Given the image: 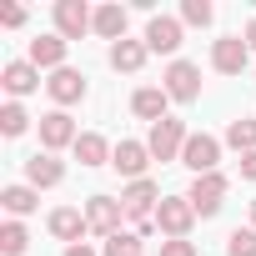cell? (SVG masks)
Listing matches in <instances>:
<instances>
[{"mask_svg":"<svg viewBox=\"0 0 256 256\" xmlns=\"http://www.w3.org/2000/svg\"><path fill=\"white\" fill-rule=\"evenodd\" d=\"M86 30H96V10L86 0H56V36L60 40H80Z\"/></svg>","mask_w":256,"mask_h":256,"instance_id":"cell-1","label":"cell"},{"mask_svg":"<svg viewBox=\"0 0 256 256\" xmlns=\"http://www.w3.org/2000/svg\"><path fill=\"white\" fill-rule=\"evenodd\" d=\"M171 241H186V231H191V221H196V206L186 201V196H166L161 206H156V216H151Z\"/></svg>","mask_w":256,"mask_h":256,"instance_id":"cell-2","label":"cell"},{"mask_svg":"<svg viewBox=\"0 0 256 256\" xmlns=\"http://www.w3.org/2000/svg\"><path fill=\"white\" fill-rule=\"evenodd\" d=\"M186 141H191V136H186V126H181V120H171V116H166V120H156V126H151V136H146V146H151V156H156V161H176V156L186 151Z\"/></svg>","mask_w":256,"mask_h":256,"instance_id":"cell-3","label":"cell"},{"mask_svg":"<svg viewBox=\"0 0 256 256\" xmlns=\"http://www.w3.org/2000/svg\"><path fill=\"white\" fill-rule=\"evenodd\" d=\"M221 196H226V176H221V171L196 176L191 191H186V201L196 206V216H216V211H221Z\"/></svg>","mask_w":256,"mask_h":256,"instance_id":"cell-4","label":"cell"},{"mask_svg":"<svg viewBox=\"0 0 256 256\" xmlns=\"http://www.w3.org/2000/svg\"><path fill=\"white\" fill-rule=\"evenodd\" d=\"M246 56H251L246 36H221V40L211 46V66H216L221 76H241V70H246Z\"/></svg>","mask_w":256,"mask_h":256,"instance_id":"cell-5","label":"cell"},{"mask_svg":"<svg viewBox=\"0 0 256 256\" xmlns=\"http://www.w3.org/2000/svg\"><path fill=\"white\" fill-rule=\"evenodd\" d=\"M161 80H166V96H171V100H196V96H201V70H196L191 60H171Z\"/></svg>","mask_w":256,"mask_h":256,"instance_id":"cell-6","label":"cell"},{"mask_svg":"<svg viewBox=\"0 0 256 256\" xmlns=\"http://www.w3.org/2000/svg\"><path fill=\"white\" fill-rule=\"evenodd\" d=\"M181 161H186L196 176H211V171H216V161H221V141H216V136H206V131H196V136L186 141Z\"/></svg>","mask_w":256,"mask_h":256,"instance_id":"cell-7","label":"cell"},{"mask_svg":"<svg viewBox=\"0 0 256 256\" xmlns=\"http://www.w3.org/2000/svg\"><path fill=\"white\" fill-rule=\"evenodd\" d=\"M76 141H80V131H76V120H70L66 110L40 116V146H46V151H60V146H76Z\"/></svg>","mask_w":256,"mask_h":256,"instance_id":"cell-8","label":"cell"},{"mask_svg":"<svg viewBox=\"0 0 256 256\" xmlns=\"http://www.w3.org/2000/svg\"><path fill=\"white\" fill-rule=\"evenodd\" d=\"M110 166H116L120 176H131V181H146L151 146H146V141H120V146H116V156H110Z\"/></svg>","mask_w":256,"mask_h":256,"instance_id":"cell-9","label":"cell"},{"mask_svg":"<svg viewBox=\"0 0 256 256\" xmlns=\"http://www.w3.org/2000/svg\"><path fill=\"white\" fill-rule=\"evenodd\" d=\"M120 216H126V206L110 201V196H90V206H86V226L100 231V236H116L120 231Z\"/></svg>","mask_w":256,"mask_h":256,"instance_id":"cell-10","label":"cell"},{"mask_svg":"<svg viewBox=\"0 0 256 256\" xmlns=\"http://www.w3.org/2000/svg\"><path fill=\"white\" fill-rule=\"evenodd\" d=\"M176 46H181V20H171V16H151V26H146V50L171 56Z\"/></svg>","mask_w":256,"mask_h":256,"instance_id":"cell-11","label":"cell"},{"mask_svg":"<svg viewBox=\"0 0 256 256\" xmlns=\"http://www.w3.org/2000/svg\"><path fill=\"white\" fill-rule=\"evenodd\" d=\"M151 201H156V181H131V186L120 191V206L131 211L141 226H151V216H156V211H151Z\"/></svg>","mask_w":256,"mask_h":256,"instance_id":"cell-12","label":"cell"},{"mask_svg":"<svg viewBox=\"0 0 256 256\" xmlns=\"http://www.w3.org/2000/svg\"><path fill=\"white\" fill-rule=\"evenodd\" d=\"M166 106H171V96H166V86H141L136 96H131V110L141 116V120H166Z\"/></svg>","mask_w":256,"mask_h":256,"instance_id":"cell-13","label":"cell"},{"mask_svg":"<svg viewBox=\"0 0 256 256\" xmlns=\"http://www.w3.org/2000/svg\"><path fill=\"white\" fill-rule=\"evenodd\" d=\"M46 90L60 100V106H70V100H80L86 96V80H80V70H70V66H60L50 80H46Z\"/></svg>","mask_w":256,"mask_h":256,"instance_id":"cell-14","label":"cell"},{"mask_svg":"<svg viewBox=\"0 0 256 256\" xmlns=\"http://www.w3.org/2000/svg\"><path fill=\"white\" fill-rule=\"evenodd\" d=\"M60 176H66V166H60L56 156H40V151H36V156L26 161V181H30L36 191H40V186H60Z\"/></svg>","mask_w":256,"mask_h":256,"instance_id":"cell-15","label":"cell"},{"mask_svg":"<svg viewBox=\"0 0 256 256\" xmlns=\"http://www.w3.org/2000/svg\"><path fill=\"white\" fill-rule=\"evenodd\" d=\"M60 60H66V40H60V36H40V40H30V66H36V70H40V66L60 70Z\"/></svg>","mask_w":256,"mask_h":256,"instance_id":"cell-16","label":"cell"},{"mask_svg":"<svg viewBox=\"0 0 256 256\" xmlns=\"http://www.w3.org/2000/svg\"><path fill=\"white\" fill-rule=\"evenodd\" d=\"M36 86H40V70H36L30 60H10V66H6V90H10V96H30Z\"/></svg>","mask_w":256,"mask_h":256,"instance_id":"cell-17","label":"cell"},{"mask_svg":"<svg viewBox=\"0 0 256 256\" xmlns=\"http://www.w3.org/2000/svg\"><path fill=\"white\" fill-rule=\"evenodd\" d=\"M80 231H86V216L76 211V206H60V211H50V236H60V241H80Z\"/></svg>","mask_w":256,"mask_h":256,"instance_id":"cell-18","label":"cell"},{"mask_svg":"<svg viewBox=\"0 0 256 256\" xmlns=\"http://www.w3.org/2000/svg\"><path fill=\"white\" fill-rule=\"evenodd\" d=\"M70 151H76V161H80V166H106V156H116V151L106 146V136H96V131H86Z\"/></svg>","mask_w":256,"mask_h":256,"instance_id":"cell-19","label":"cell"},{"mask_svg":"<svg viewBox=\"0 0 256 256\" xmlns=\"http://www.w3.org/2000/svg\"><path fill=\"white\" fill-rule=\"evenodd\" d=\"M110 66L116 70H141L146 66V40H116L110 46Z\"/></svg>","mask_w":256,"mask_h":256,"instance_id":"cell-20","label":"cell"},{"mask_svg":"<svg viewBox=\"0 0 256 256\" xmlns=\"http://www.w3.org/2000/svg\"><path fill=\"white\" fill-rule=\"evenodd\" d=\"M96 36L126 40V10H120V6H100V10H96Z\"/></svg>","mask_w":256,"mask_h":256,"instance_id":"cell-21","label":"cell"},{"mask_svg":"<svg viewBox=\"0 0 256 256\" xmlns=\"http://www.w3.org/2000/svg\"><path fill=\"white\" fill-rule=\"evenodd\" d=\"M0 201H6L10 216H30L40 196H36V186H6V191H0Z\"/></svg>","mask_w":256,"mask_h":256,"instance_id":"cell-22","label":"cell"},{"mask_svg":"<svg viewBox=\"0 0 256 256\" xmlns=\"http://www.w3.org/2000/svg\"><path fill=\"white\" fill-rule=\"evenodd\" d=\"M226 146H236L241 156H251L256 151V120H231L226 126Z\"/></svg>","mask_w":256,"mask_h":256,"instance_id":"cell-23","label":"cell"},{"mask_svg":"<svg viewBox=\"0 0 256 256\" xmlns=\"http://www.w3.org/2000/svg\"><path fill=\"white\" fill-rule=\"evenodd\" d=\"M226 256H256V226H236L226 236Z\"/></svg>","mask_w":256,"mask_h":256,"instance_id":"cell-24","label":"cell"},{"mask_svg":"<svg viewBox=\"0 0 256 256\" xmlns=\"http://www.w3.org/2000/svg\"><path fill=\"white\" fill-rule=\"evenodd\" d=\"M26 241H30V236H26V226H20V221H6V226H0V251H6V256H20V251H26Z\"/></svg>","mask_w":256,"mask_h":256,"instance_id":"cell-25","label":"cell"},{"mask_svg":"<svg viewBox=\"0 0 256 256\" xmlns=\"http://www.w3.org/2000/svg\"><path fill=\"white\" fill-rule=\"evenodd\" d=\"M100 256H141V241H136L131 231H116V236H106Z\"/></svg>","mask_w":256,"mask_h":256,"instance_id":"cell-26","label":"cell"},{"mask_svg":"<svg viewBox=\"0 0 256 256\" xmlns=\"http://www.w3.org/2000/svg\"><path fill=\"white\" fill-rule=\"evenodd\" d=\"M26 126H30V116H26V110H20L16 100H10L6 110H0V131H6V136H20V131H26Z\"/></svg>","mask_w":256,"mask_h":256,"instance_id":"cell-27","label":"cell"},{"mask_svg":"<svg viewBox=\"0 0 256 256\" xmlns=\"http://www.w3.org/2000/svg\"><path fill=\"white\" fill-rule=\"evenodd\" d=\"M211 16H216V10L206 6V0H186V6H181V20H186V26H211Z\"/></svg>","mask_w":256,"mask_h":256,"instance_id":"cell-28","label":"cell"},{"mask_svg":"<svg viewBox=\"0 0 256 256\" xmlns=\"http://www.w3.org/2000/svg\"><path fill=\"white\" fill-rule=\"evenodd\" d=\"M161 256H196L191 241H161Z\"/></svg>","mask_w":256,"mask_h":256,"instance_id":"cell-29","label":"cell"},{"mask_svg":"<svg viewBox=\"0 0 256 256\" xmlns=\"http://www.w3.org/2000/svg\"><path fill=\"white\" fill-rule=\"evenodd\" d=\"M20 20H26L20 6H0V26H20Z\"/></svg>","mask_w":256,"mask_h":256,"instance_id":"cell-30","label":"cell"},{"mask_svg":"<svg viewBox=\"0 0 256 256\" xmlns=\"http://www.w3.org/2000/svg\"><path fill=\"white\" fill-rule=\"evenodd\" d=\"M241 176H246V181H256V151H251V156H241Z\"/></svg>","mask_w":256,"mask_h":256,"instance_id":"cell-31","label":"cell"},{"mask_svg":"<svg viewBox=\"0 0 256 256\" xmlns=\"http://www.w3.org/2000/svg\"><path fill=\"white\" fill-rule=\"evenodd\" d=\"M66 256H96V251H90L86 241H76V246H66Z\"/></svg>","mask_w":256,"mask_h":256,"instance_id":"cell-32","label":"cell"},{"mask_svg":"<svg viewBox=\"0 0 256 256\" xmlns=\"http://www.w3.org/2000/svg\"><path fill=\"white\" fill-rule=\"evenodd\" d=\"M246 46H251V50H256V20H251V26H246Z\"/></svg>","mask_w":256,"mask_h":256,"instance_id":"cell-33","label":"cell"},{"mask_svg":"<svg viewBox=\"0 0 256 256\" xmlns=\"http://www.w3.org/2000/svg\"><path fill=\"white\" fill-rule=\"evenodd\" d=\"M251 226H256V201H251Z\"/></svg>","mask_w":256,"mask_h":256,"instance_id":"cell-34","label":"cell"}]
</instances>
